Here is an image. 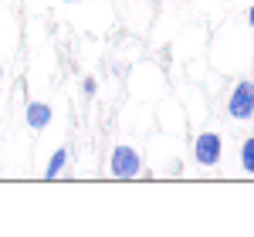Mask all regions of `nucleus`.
Masks as SVG:
<instances>
[{"instance_id":"20e7f679","label":"nucleus","mask_w":254,"mask_h":237,"mask_svg":"<svg viewBox=\"0 0 254 237\" xmlns=\"http://www.w3.org/2000/svg\"><path fill=\"white\" fill-rule=\"evenodd\" d=\"M51 118H55V112H51V105H48V102H27V109H24V122L31 125V132L48 129V125H51Z\"/></svg>"},{"instance_id":"6e6552de","label":"nucleus","mask_w":254,"mask_h":237,"mask_svg":"<svg viewBox=\"0 0 254 237\" xmlns=\"http://www.w3.org/2000/svg\"><path fill=\"white\" fill-rule=\"evenodd\" d=\"M248 24H251V31H254V3L248 7Z\"/></svg>"},{"instance_id":"39448f33","label":"nucleus","mask_w":254,"mask_h":237,"mask_svg":"<svg viewBox=\"0 0 254 237\" xmlns=\"http://www.w3.org/2000/svg\"><path fill=\"white\" fill-rule=\"evenodd\" d=\"M68 166V149H55L51 159H48V170H44V179H58Z\"/></svg>"},{"instance_id":"0eeeda50","label":"nucleus","mask_w":254,"mask_h":237,"mask_svg":"<svg viewBox=\"0 0 254 237\" xmlns=\"http://www.w3.org/2000/svg\"><path fill=\"white\" fill-rule=\"evenodd\" d=\"M78 92H81V99H92V95L98 92V81L85 75V78H81V85H78Z\"/></svg>"},{"instance_id":"f03ea898","label":"nucleus","mask_w":254,"mask_h":237,"mask_svg":"<svg viewBox=\"0 0 254 237\" xmlns=\"http://www.w3.org/2000/svg\"><path fill=\"white\" fill-rule=\"evenodd\" d=\"M109 173L116 179H132L142 173V159H139V149L132 146H116L112 156H109Z\"/></svg>"},{"instance_id":"1a4fd4ad","label":"nucleus","mask_w":254,"mask_h":237,"mask_svg":"<svg viewBox=\"0 0 254 237\" xmlns=\"http://www.w3.org/2000/svg\"><path fill=\"white\" fill-rule=\"evenodd\" d=\"M64 3H78V0H64Z\"/></svg>"},{"instance_id":"f257e3e1","label":"nucleus","mask_w":254,"mask_h":237,"mask_svg":"<svg viewBox=\"0 0 254 237\" xmlns=\"http://www.w3.org/2000/svg\"><path fill=\"white\" fill-rule=\"evenodd\" d=\"M227 116L234 118V122L254 118V81L251 78L237 81L234 88H231V95H227Z\"/></svg>"},{"instance_id":"7ed1b4c3","label":"nucleus","mask_w":254,"mask_h":237,"mask_svg":"<svg viewBox=\"0 0 254 237\" xmlns=\"http://www.w3.org/2000/svg\"><path fill=\"white\" fill-rule=\"evenodd\" d=\"M224 156V136L220 132H200L193 139V163L196 166H203V170H210L217 166Z\"/></svg>"},{"instance_id":"9d476101","label":"nucleus","mask_w":254,"mask_h":237,"mask_svg":"<svg viewBox=\"0 0 254 237\" xmlns=\"http://www.w3.org/2000/svg\"><path fill=\"white\" fill-rule=\"evenodd\" d=\"M0 78H3V64H0Z\"/></svg>"},{"instance_id":"423d86ee","label":"nucleus","mask_w":254,"mask_h":237,"mask_svg":"<svg viewBox=\"0 0 254 237\" xmlns=\"http://www.w3.org/2000/svg\"><path fill=\"white\" fill-rule=\"evenodd\" d=\"M241 170L244 173H254V136L241 142Z\"/></svg>"}]
</instances>
